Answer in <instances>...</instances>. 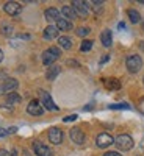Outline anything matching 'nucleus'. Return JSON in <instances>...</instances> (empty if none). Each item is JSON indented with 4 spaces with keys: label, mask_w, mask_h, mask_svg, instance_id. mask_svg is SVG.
<instances>
[{
    "label": "nucleus",
    "mask_w": 144,
    "mask_h": 156,
    "mask_svg": "<svg viewBox=\"0 0 144 156\" xmlns=\"http://www.w3.org/2000/svg\"><path fill=\"white\" fill-rule=\"evenodd\" d=\"M72 8L75 11L77 17L86 19L88 14H89V9H91V3L89 2H83V0H75V2H72Z\"/></svg>",
    "instance_id": "1"
},
{
    "label": "nucleus",
    "mask_w": 144,
    "mask_h": 156,
    "mask_svg": "<svg viewBox=\"0 0 144 156\" xmlns=\"http://www.w3.org/2000/svg\"><path fill=\"white\" fill-rule=\"evenodd\" d=\"M60 55H61V51H60L58 47H50L42 53V62L50 67V66H54V62L60 58Z\"/></svg>",
    "instance_id": "2"
},
{
    "label": "nucleus",
    "mask_w": 144,
    "mask_h": 156,
    "mask_svg": "<svg viewBox=\"0 0 144 156\" xmlns=\"http://www.w3.org/2000/svg\"><path fill=\"white\" fill-rule=\"evenodd\" d=\"M125 66H127V70L130 73H136L142 67V59H141L139 55H130L125 59Z\"/></svg>",
    "instance_id": "3"
},
{
    "label": "nucleus",
    "mask_w": 144,
    "mask_h": 156,
    "mask_svg": "<svg viewBox=\"0 0 144 156\" xmlns=\"http://www.w3.org/2000/svg\"><path fill=\"white\" fill-rule=\"evenodd\" d=\"M114 144L119 150H130V148H133V139L128 134H119L114 139Z\"/></svg>",
    "instance_id": "4"
},
{
    "label": "nucleus",
    "mask_w": 144,
    "mask_h": 156,
    "mask_svg": "<svg viewBox=\"0 0 144 156\" xmlns=\"http://www.w3.org/2000/svg\"><path fill=\"white\" fill-rule=\"evenodd\" d=\"M19 83L17 80H14V78H5L3 83H0V94H11V92H14V90L17 89Z\"/></svg>",
    "instance_id": "5"
},
{
    "label": "nucleus",
    "mask_w": 144,
    "mask_h": 156,
    "mask_svg": "<svg viewBox=\"0 0 144 156\" xmlns=\"http://www.w3.org/2000/svg\"><path fill=\"white\" fill-rule=\"evenodd\" d=\"M39 98H41L42 108H46L49 111H58V106L54 103V100H52V97L47 90H39Z\"/></svg>",
    "instance_id": "6"
},
{
    "label": "nucleus",
    "mask_w": 144,
    "mask_h": 156,
    "mask_svg": "<svg viewBox=\"0 0 144 156\" xmlns=\"http://www.w3.org/2000/svg\"><path fill=\"white\" fill-rule=\"evenodd\" d=\"M96 144H97L99 148H107V147H110L111 144H114V139H113V136L108 134V133H100V134L96 137Z\"/></svg>",
    "instance_id": "7"
},
{
    "label": "nucleus",
    "mask_w": 144,
    "mask_h": 156,
    "mask_svg": "<svg viewBox=\"0 0 144 156\" xmlns=\"http://www.w3.org/2000/svg\"><path fill=\"white\" fill-rule=\"evenodd\" d=\"M63 131L60 128H57V126H54V128H50L49 129V140L52 142L54 145H60L61 142H63Z\"/></svg>",
    "instance_id": "8"
},
{
    "label": "nucleus",
    "mask_w": 144,
    "mask_h": 156,
    "mask_svg": "<svg viewBox=\"0 0 144 156\" xmlns=\"http://www.w3.org/2000/svg\"><path fill=\"white\" fill-rule=\"evenodd\" d=\"M33 150H35V153L38 156H52V154H54V153H52V150L47 145H44L41 140H35L33 142Z\"/></svg>",
    "instance_id": "9"
},
{
    "label": "nucleus",
    "mask_w": 144,
    "mask_h": 156,
    "mask_svg": "<svg viewBox=\"0 0 144 156\" xmlns=\"http://www.w3.org/2000/svg\"><path fill=\"white\" fill-rule=\"evenodd\" d=\"M3 9H5L6 14H9V16H17L19 12L22 11V6H20L19 2H6L3 5Z\"/></svg>",
    "instance_id": "10"
},
{
    "label": "nucleus",
    "mask_w": 144,
    "mask_h": 156,
    "mask_svg": "<svg viewBox=\"0 0 144 156\" xmlns=\"http://www.w3.org/2000/svg\"><path fill=\"white\" fill-rule=\"evenodd\" d=\"M27 112L31 114V115H42L44 108H42V105H41V101L31 100V101L28 103V106H27Z\"/></svg>",
    "instance_id": "11"
},
{
    "label": "nucleus",
    "mask_w": 144,
    "mask_h": 156,
    "mask_svg": "<svg viewBox=\"0 0 144 156\" xmlns=\"http://www.w3.org/2000/svg\"><path fill=\"white\" fill-rule=\"evenodd\" d=\"M71 139H72L74 144L82 145V144H85L86 136H85V133L82 131L80 128H72V129H71Z\"/></svg>",
    "instance_id": "12"
},
{
    "label": "nucleus",
    "mask_w": 144,
    "mask_h": 156,
    "mask_svg": "<svg viewBox=\"0 0 144 156\" xmlns=\"http://www.w3.org/2000/svg\"><path fill=\"white\" fill-rule=\"evenodd\" d=\"M58 28L57 25H47V27L44 28V39H47V41H52V39L58 37Z\"/></svg>",
    "instance_id": "13"
},
{
    "label": "nucleus",
    "mask_w": 144,
    "mask_h": 156,
    "mask_svg": "<svg viewBox=\"0 0 144 156\" xmlns=\"http://www.w3.org/2000/svg\"><path fill=\"white\" fill-rule=\"evenodd\" d=\"M44 16H46V19H47L49 22H57L58 19H61L60 11H58L57 8H47V9L44 11Z\"/></svg>",
    "instance_id": "14"
},
{
    "label": "nucleus",
    "mask_w": 144,
    "mask_h": 156,
    "mask_svg": "<svg viewBox=\"0 0 144 156\" xmlns=\"http://www.w3.org/2000/svg\"><path fill=\"white\" fill-rule=\"evenodd\" d=\"M61 14H63V19H66V20H69V22H72L74 19H77V14H75L74 8L69 6V5H66V6L61 8Z\"/></svg>",
    "instance_id": "15"
},
{
    "label": "nucleus",
    "mask_w": 144,
    "mask_h": 156,
    "mask_svg": "<svg viewBox=\"0 0 144 156\" xmlns=\"http://www.w3.org/2000/svg\"><path fill=\"white\" fill-rule=\"evenodd\" d=\"M57 28H58V31H71L74 27H72V22L61 17V19L57 20Z\"/></svg>",
    "instance_id": "16"
},
{
    "label": "nucleus",
    "mask_w": 144,
    "mask_h": 156,
    "mask_svg": "<svg viewBox=\"0 0 144 156\" xmlns=\"http://www.w3.org/2000/svg\"><path fill=\"white\" fill-rule=\"evenodd\" d=\"M103 86L110 90H117L121 87V83H119V80H116V78H105V80H103Z\"/></svg>",
    "instance_id": "17"
},
{
    "label": "nucleus",
    "mask_w": 144,
    "mask_h": 156,
    "mask_svg": "<svg viewBox=\"0 0 144 156\" xmlns=\"http://www.w3.org/2000/svg\"><path fill=\"white\" fill-rule=\"evenodd\" d=\"M100 41H102V45H103V47H110V45L113 44L111 31H110V30H103L102 34H100Z\"/></svg>",
    "instance_id": "18"
},
{
    "label": "nucleus",
    "mask_w": 144,
    "mask_h": 156,
    "mask_svg": "<svg viewBox=\"0 0 144 156\" xmlns=\"http://www.w3.org/2000/svg\"><path fill=\"white\" fill-rule=\"evenodd\" d=\"M60 72H61V67L60 66H50L47 69V72H46V78L52 81V80H55V78L60 75Z\"/></svg>",
    "instance_id": "19"
},
{
    "label": "nucleus",
    "mask_w": 144,
    "mask_h": 156,
    "mask_svg": "<svg viewBox=\"0 0 144 156\" xmlns=\"http://www.w3.org/2000/svg\"><path fill=\"white\" fill-rule=\"evenodd\" d=\"M58 45H60L61 48H64V50H69V48L72 47L71 37H68V36H61V37H58Z\"/></svg>",
    "instance_id": "20"
},
{
    "label": "nucleus",
    "mask_w": 144,
    "mask_h": 156,
    "mask_svg": "<svg viewBox=\"0 0 144 156\" xmlns=\"http://www.w3.org/2000/svg\"><path fill=\"white\" fill-rule=\"evenodd\" d=\"M20 95L17 94V92H11V94H8L6 95V103L8 105H17V103H20Z\"/></svg>",
    "instance_id": "21"
},
{
    "label": "nucleus",
    "mask_w": 144,
    "mask_h": 156,
    "mask_svg": "<svg viewBox=\"0 0 144 156\" xmlns=\"http://www.w3.org/2000/svg\"><path fill=\"white\" fill-rule=\"evenodd\" d=\"M127 14H128L130 22H132V23H138V22L141 20V14H139L136 9H133V8H130V9L127 11Z\"/></svg>",
    "instance_id": "22"
},
{
    "label": "nucleus",
    "mask_w": 144,
    "mask_h": 156,
    "mask_svg": "<svg viewBox=\"0 0 144 156\" xmlns=\"http://www.w3.org/2000/svg\"><path fill=\"white\" fill-rule=\"evenodd\" d=\"M91 3V9H93L96 14H99V12H102V9H103V2H89Z\"/></svg>",
    "instance_id": "23"
},
{
    "label": "nucleus",
    "mask_w": 144,
    "mask_h": 156,
    "mask_svg": "<svg viewBox=\"0 0 144 156\" xmlns=\"http://www.w3.org/2000/svg\"><path fill=\"white\" fill-rule=\"evenodd\" d=\"M0 30H2V34H5V36H11L13 34V25H9V23H2V27H0Z\"/></svg>",
    "instance_id": "24"
},
{
    "label": "nucleus",
    "mask_w": 144,
    "mask_h": 156,
    "mask_svg": "<svg viewBox=\"0 0 144 156\" xmlns=\"http://www.w3.org/2000/svg\"><path fill=\"white\" fill-rule=\"evenodd\" d=\"M91 48H93V41L85 39V41L82 42V45H80V50H82V51H89Z\"/></svg>",
    "instance_id": "25"
},
{
    "label": "nucleus",
    "mask_w": 144,
    "mask_h": 156,
    "mask_svg": "<svg viewBox=\"0 0 144 156\" xmlns=\"http://www.w3.org/2000/svg\"><path fill=\"white\" fill-rule=\"evenodd\" d=\"M89 31H91V30H89L88 27H80V28H77L75 33H77V36H82V37H83V36H88Z\"/></svg>",
    "instance_id": "26"
},
{
    "label": "nucleus",
    "mask_w": 144,
    "mask_h": 156,
    "mask_svg": "<svg viewBox=\"0 0 144 156\" xmlns=\"http://www.w3.org/2000/svg\"><path fill=\"white\" fill-rule=\"evenodd\" d=\"M111 109H130V106L127 103H119V105H110Z\"/></svg>",
    "instance_id": "27"
},
{
    "label": "nucleus",
    "mask_w": 144,
    "mask_h": 156,
    "mask_svg": "<svg viewBox=\"0 0 144 156\" xmlns=\"http://www.w3.org/2000/svg\"><path fill=\"white\" fill-rule=\"evenodd\" d=\"M77 119V114H72V115H68V117H64V119H63V122H74Z\"/></svg>",
    "instance_id": "28"
},
{
    "label": "nucleus",
    "mask_w": 144,
    "mask_h": 156,
    "mask_svg": "<svg viewBox=\"0 0 144 156\" xmlns=\"http://www.w3.org/2000/svg\"><path fill=\"white\" fill-rule=\"evenodd\" d=\"M103 156H122L119 151H107V153H103Z\"/></svg>",
    "instance_id": "29"
},
{
    "label": "nucleus",
    "mask_w": 144,
    "mask_h": 156,
    "mask_svg": "<svg viewBox=\"0 0 144 156\" xmlns=\"http://www.w3.org/2000/svg\"><path fill=\"white\" fill-rule=\"evenodd\" d=\"M0 156H11L6 150H3V148H0Z\"/></svg>",
    "instance_id": "30"
},
{
    "label": "nucleus",
    "mask_w": 144,
    "mask_h": 156,
    "mask_svg": "<svg viewBox=\"0 0 144 156\" xmlns=\"http://www.w3.org/2000/svg\"><path fill=\"white\" fill-rule=\"evenodd\" d=\"M16 131H17V128H16V126H11V128L6 129V133H16Z\"/></svg>",
    "instance_id": "31"
},
{
    "label": "nucleus",
    "mask_w": 144,
    "mask_h": 156,
    "mask_svg": "<svg viewBox=\"0 0 144 156\" xmlns=\"http://www.w3.org/2000/svg\"><path fill=\"white\" fill-rule=\"evenodd\" d=\"M8 133H6V129H3V128H0V137H3V136H6Z\"/></svg>",
    "instance_id": "32"
},
{
    "label": "nucleus",
    "mask_w": 144,
    "mask_h": 156,
    "mask_svg": "<svg viewBox=\"0 0 144 156\" xmlns=\"http://www.w3.org/2000/svg\"><path fill=\"white\" fill-rule=\"evenodd\" d=\"M108 59H110V56H108V55H105V56H103V58L100 59V64H103V62H107Z\"/></svg>",
    "instance_id": "33"
},
{
    "label": "nucleus",
    "mask_w": 144,
    "mask_h": 156,
    "mask_svg": "<svg viewBox=\"0 0 144 156\" xmlns=\"http://www.w3.org/2000/svg\"><path fill=\"white\" fill-rule=\"evenodd\" d=\"M17 37H20V39H30V34H19Z\"/></svg>",
    "instance_id": "34"
},
{
    "label": "nucleus",
    "mask_w": 144,
    "mask_h": 156,
    "mask_svg": "<svg viewBox=\"0 0 144 156\" xmlns=\"http://www.w3.org/2000/svg\"><path fill=\"white\" fill-rule=\"evenodd\" d=\"M139 48L144 51V41H141V42H139Z\"/></svg>",
    "instance_id": "35"
},
{
    "label": "nucleus",
    "mask_w": 144,
    "mask_h": 156,
    "mask_svg": "<svg viewBox=\"0 0 144 156\" xmlns=\"http://www.w3.org/2000/svg\"><path fill=\"white\" fill-rule=\"evenodd\" d=\"M2 59H3V51H2V48H0V62H2Z\"/></svg>",
    "instance_id": "36"
},
{
    "label": "nucleus",
    "mask_w": 144,
    "mask_h": 156,
    "mask_svg": "<svg viewBox=\"0 0 144 156\" xmlns=\"http://www.w3.org/2000/svg\"><path fill=\"white\" fill-rule=\"evenodd\" d=\"M142 28H144V23H142Z\"/></svg>",
    "instance_id": "37"
},
{
    "label": "nucleus",
    "mask_w": 144,
    "mask_h": 156,
    "mask_svg": "<svg viewBox=\"0 0 144 156\" xmlns=\"http://www.w3.org/2000/svg\"><path fill=\"white\" fill-rule=\"evenodd\" d=\"M142 80H144V78H142Z\"/></svg>",
    "instance_id": "38"
}]
</instances>
